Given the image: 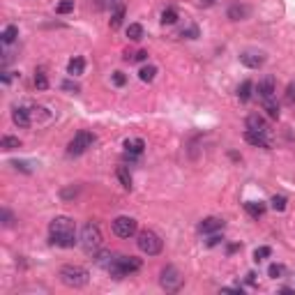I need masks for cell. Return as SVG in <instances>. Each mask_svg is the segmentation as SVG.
<instances>
[{"instance_id":"1","label":"cell","mask_w":295,"mask_h":295,"mask_svg":"<svg viewBox=\"0 0 295 295\" xmlns=\"http://www.w3.org/2000/svg\"><path fill=\"white\" fill-rule=\"evenodd\" d=\"M49 240L55 247L72 249L76 244V224H74V219H69L65 215L53 217L49 224Z\"/></svg>"},{"instance_id":"2","label":"cell","mask_w":295,"mask_h":295,"mask_svg":"<svg viewBox=\"0 0 295 295\" xmlns=\"http://www.w3.org/2000/svg\"><path fill=\"white\" fill-rule=\"evenodd\" d=\"M141 258H136V256H122V254H115V258H113V263L109 265V275L113 277V279H124V277H129V275H134V272H138L141 270Z\"/></svg>"},{"instance_id":"3","label":"cell","mask_w":295,"mask_h":295,"mask_svg":"<svg viewBox=\"0 0 295 295\" xmlns=\"http://www.w3.org/2000/svg\"><path fill=\"white\" fill-rule=\"evenodd\" d=\"M58 277L67 288H83V286H88V281H90V272L83 265H62Z\"/></svg>"},{"instance_id":"4","label":"cell","mask_w":295,"mask_h":295,"mask_svg":"<svg viewBox=\"0 0 295 295\" xmlns=\"http://www.w3.org/2000/svg\"><path fill=\"white\" fill-rule=\"evenodd\" d=\"M136 244L143 254H148V256H157V254H161V249H164L161 238L155 233V230H148V228L136 235Z\"/></svg>"},{"instance_id":"5","label":"cell","mask_w":295,"mask_h":295,"mask_svg":"<svg viewBox=\"0 0 295 295\" xmlns=\"http://www.w3.org/2000/svg\"><path fill=\"white\" fill-rule=\"evenodd\" d=\"M95 141H97L95 134L88 132V129H81V132H76V134H74V138L69 141V145H67V155H69V157H78V155H83V152H86L88 148L95 145Z\"/></svg>"},{"instance_id":"6","label":"cell","mask_w":295,"mask_h":295,"mask_svg":"<svg viewBox=\"0 0 295 295\" xmlns=\"http://www.w3.org/2000/svg\"><path fill=\"white\" fill-rule=\"evenodd\" d=\"M101 230H99V226L97 224H86L83 226V230H81V247L86 249L88 254H97L99 251V247H101Z\"/></svg>"},{"instance_id":"7","label":"cell","mask_w":295,"mask_h":295,"mask_svg":"<svg viewBox=\"0 0 295 295\" xmlns=\"http://www.w3.org/2000/svg\"><path fill=\"white\" fill-rule=\"evenodd\" d=\"M182 281H184V277L180 275V270L175 265H166L159 275V286L166 293H178V290L182 288Z\"/></svg>"},{"instance_id":"8","label":"cell","mask_w":295,"mask_h":295,"mask_svg":"<svg viewBox=\"0 0 295 295\" xmlns=\"http://www.w3.org/2000/svg\"><path fill=\"white\" fill-rule=\"evenodd\" d=\"M136 228H138V221L134 219V217H115L113 219V233L118 235V238H132V235H136Z\"/></svg>"},{"instance_id":"9","label":"cell","mask_w":295,"mask_h":295,"mask_svg":"<svg viewBox=\"0 0 295 295\" xmlns=\"http://www.w3.org/2000/svg\"><path fill=\"white\" fill-rule=\"evenodd\" d=\"M265 60H267V55L263 53V51H256V49H247V51H242V53H240V62H242L244 67H249V69L263 67V65H265Z\"/></svg>"},{"instance_id":"10","label":"cell","mask_w":295,"mask_h":295,"mask_svg":"<svg viewBox=\"0 0 295 295\" xmlns=\"http://www.w3.org/2000/svg\"><path fill=\"white\" fill-rule=\"evenodd\" d=\"M256 95L261 97L263 101L275 99V95H277V78L272 76V74H267V76H263L261 81H258V86H256Z\"/></svg>"},{"instance_id":"11","label":"cell","mask_w":295,"mask_h":295,"mask_svg":"<svg viewBox=\"0 0 295 295\" xmlns=\"http://www.w3.org/2000/svg\"><path fill=\"white\" fill-rule=\"evenodd\" d=\"M12 120L16 127L21 129H28L32 124V115H30V109H26V106H16V109L12 111Z\"/></svg>"},{"instance_id":"12","label":"cell","mask_w":295,"mask_h":295,"mask_svg":"<svg viewBox=\"0 0 295 295\" xmlns=\"http://www.w3.org/2000/svg\"><path fill=\"white\" fill-rule=\"evenodd\" d=\"M224 228V219L221 217H207V219H203L201 224H198V233H217V230Z\"/></svg>"},{"instance_id":"13","label":"cell","mask_w":295,"mask_h":295,"mask_svg":"<svg viewBox=\"0 0 295 295\" xmlns=\"http://www.w3.org/2000/svg\"><path fill=\"white\" fill-rule=\"evenodd\" d=\"M244 141L249 143V145H256V148H270V141H267V136L263 132H251V129H247L244 132Z\"/></svg>"},{"instance_id":"14","label":"cell","mask_w":295,"mask_h":295,"mask_svg":"<svg viewBox=\"0 0 295 295\" xmlns=\"http://www.w3.org/2000/svg\"><path fill=\"white\" fill-rule=\"evenodd\" d=\"M244 124H247V129H251V132H263V134H267V122H265V118H263L261 113L247 115Z\"/></svg>"},{"instance_id":"15","label":"cell","mask_w":295,"mask_h":295,"mask_svg":"<svg viewBox=\"0 0 295 295\" xmlns=\"http://www.w3.org/2000/svg\"><path fill=\"white\" fill-rule=\"evenodd\" d=\"M251 14V9L247 7V5H240V3H235V5H230L228 7V12H226V16L230 18V21H244V18Z\"/></svg>"},{"instance_id":"16","label":"cell","mask_w":295,"mask_h":295,"mask_svg":"<svg viewBox=\"0 0 295 295\" xmlns=\"http://www.w3.org/2000/svg\"><path fill=\"white\" fill-rule=\"evenodd\" d=\"M83 69H86V60L78 58V55L67 62V74H69V76H81Z\"/></svg>"},{"instance_id":"17","label":"cell","mask_w":295,"mask_h":295,"mask_svg":"<svg viewBox=\"0 0 295 295\" xmlns=\"http://www.w3.org/2000/svg\"><path fill=\"white\" fill-rule=\"evenodd\" d=\"M244 210L249 212L251 219H258V217L265 215V205H263V203H256V201H247L244 203Z\"/></svg>"},{"instance_id":"18","label":"cell","mask_w":295,"mask_h":295,"mask_svg":"<svg viewBox=\"0 0 295 295\" xmlns=\"http://www.w3.org/2000/svg\"><path fill=\"white\" fill-rule=\"evenodd\" d=\"M251 90H254V83L251 81H242L238 88V99L242 101V104H247L249 99H251Z\"/></svg>"},{"instance_id":"19","label":"cell","mask_w":295,"mask_h":295,"mask_svg":"<svg viewBox=\"0 0 295 295\" xmlns=\"http://www.w3.org/2000/svg\"><path fill=\"white\" fill-rule=\"evenodd\" d=\"M124 148H127V152L129 155H141L143 152V148H145V141L143 138H132V141H124Z\"/></svg>"},{"instance_id":"20","label":"cell","mask_w":295,"mask_h":295,"mask_svg":"<svg viewBox=\"0 0 295 295\" xmlns=\"http://www.w3.org/2000/svg\"><path fill=\"white\" fill-rule=\"evenodd\" d=\"M97 9H104V12H115L118 7H122L124 0H95Z\"/></svg>"},{"instance_id":"21","label":"cell","mask_w":295,"mask_h":295,"mask_svg":"<svg viewBox=\"0 0 295 295\" xmlns=\"http://www.w3.org/2000/svg\"><path fill=\"white\" fill-rule=\"evenodd\" d=\"M115 175H118V180L122 182V187H124V189H132V173L127 171V166H118Z\"/></svg>"},{"instance_id":"22","label":"cell","mask_w":295,"mask_h":295,"mask_svg":"<svg viewBox=\"0 0 295 295\" xmlns=\"http://www.w3.org/2000/svg\"><path fill=\"white\" fill-rule=\"evenodd\" d=\"M113 258H115V254H111V251H99L97 254V258H95V263L99 267H104V270H109V265L113 263Z\"/></svg>"},{"instance_id":"23","label":"cell","mask_w":295,"mask_h":295,"mask_svg":"<svg viewBox=\"0 0 295 295\" xmlns=\"http://www.w3.org/2000/svg\"><path fill=\"white\" fill-rule=\"evenodd\" d=\"M16 37H18V28L16 26H7L3 30V35H0V39H3V44H12Z\"/></svg>"},{"instance_id":"24","label":"cell","mask_w":295,"mask_h":295,"mask_svg":"<svg viewBox=\"0 0 295 295\" xmlns=\"http://www.w3.org/2000/svg\"><path fill=\"white\" fill-rule=\"evenodd\" d=\"M122 18H124V5H122V7H118L115 12H111V21H109V26L115 30V28L122 26Z\"/></svg>"},{"instance_id":"25","label":"cell","mask_w":295,"mask_h":295,"mask_svg":"<svg viewBox=\"0 0 295 295\" xmlns=\"http://www.w3.org/2000/svg\"><path fill=\"white\" fill-rule=\"evenodd\" d=\"M155 74H157L155 65H145V67H141V72H138V78H141V81H145V83H150L152 78H155Z\"/></svg>"},{"instance_id":"26","label":"cell","mask_w":295,"mask_h":295,"mask_svg":"<svg viewBox=\"0 0 295 295\" xmlns=\"http://www.w3.org/2000/svg\"><path fill=\"white\" fill-rule=\"evenodd\" d=\"M0 148L3 150H16V148H21V141H18L16 136H3V141H0Z\"/></svg>"},{"instance_id":"27","label":"cell","mask_w":295,"mask_h":295,"mask_svg":"<svg viewBox=\"0 0 295 295\" xmlns=\"http://www.w3.org/2000/svg\"><path fill=\"white\" fill-rule=\"evenodd\" d=\"M127 37H129L132 41L143 39V26H141V23H132V26L127 28Z\"/></svg>"},{"instance_id":"28","label":"cell","mask_w":295,"mask_h":295,"mask_svg":"<svg viewBox=\"0 0 295 295\" xmlns=\"http://www.w3.org/2000/svg\"><path fill=\"white\" fill-rule=\"evenodd\" d=\"M175 21H178V12H175L173 7H166L164 12H161V23H164V26H173Z\"/></svg>"},{"instance_id":"29","label":"cell","mask_w":295,"mask_h":295,"mask_svg":"<svg viewBox=\"0 0 295 295\" xmlns=\"http://www.w3.org/2000/svg\"><path fill=\"white\" fill-rule=\"evenodd\" d=\"M263 109L267 111V115H270L272 120H277V118H279V104H277L275 99H267V101H263Z\"/></svg>"},{"instance_id":"30","label":"cell","mask_w":295,"mask_h":295,"mask_svg":"<svg viewBox=\"0 0 295 295\" xmlns=\"http://www.w3.org/2000/svg\"><path fill=\"white\" fill-rule=\"evenodd\" d=\"M267 275H270L272 279H281V277L286 275V267L281 265V263H272V265L267 267Z\"/></svg>"},{"instance_id":"31","label":"cell","mask_w":295,"mask_h":295,"mask_svg":"<svg viewBox=\"0 0 295 295\" xmlns=\"http://www.w3.org/2000/svg\"><path fill=\"white\" fill-rule=\"evenodd\" d=\"M35 88L37 90H46V88H49V78H46V74L41 72H35Z\"/></svg>"},{"instance_id":"32","label":"cell","mask_w":295,"mask_h":295,"mask_svg":"<svg viewBox=\"0 0 295 295\" xmlns=\"http://www.w3.org/2000/svg\"><path fill=\"white\" fill-rule=\"evenodd\" d=\"M270 205H272V210H277V212H284L286 210V196H272V201H270Z\"/></svg>"},{"instance_id":"33","label":"cell","mask_w":295,"mask_h":295,"mask_svg":"<svg viewBox=\"0 0 295 295\" xmlns=\"http://www.w3.org/2000/svg\"><path fill=\"white\" fill-rule=\"evenodd\" d=\"M270 254H272V249H270V247H258L256 251H254V261H256V263H261L263 258H267V256H270Z\"/></svg>"},{"instance_id":"34","label":"cell","mask_w":295,"mask_h":295,"mask_svg":"<svg viewBox=\"0 0 295 295\" xmlns=\"http://www.w3.org/2000/svg\"><path fill=\"white\" fill-rule=\"evenodd\" d=\"M74 9V0H62V3L55 7V14H67Z\"/></svg>"},{"instance_id":"35","label":"cell","mask_w":295,"mask_h":295,"mask_svg":"<svg viewBox=\"0 0 295 295\" xmlns=\"http://www.w3.org/2000/svg\"><path fill=\"white\" fill-rule=\"evenodd\" d=\"M113 83H115L118 88H122L124 83H127V76H124L122 72H113Z\"/></svg>"},{"instance_id":"36","label":"cell","mask_w":295,"mask_h":295,"mask_svg":"<svg viewBox=\"0 0 295 295\" xmlns=\"http://www.w3.org/2000/svg\"><path fill=\"white\" fill-rule=\"evenodd\" d=\"M219 242H224V235H217V233H210V240H207V247H215V244H219Z\"/></svg>"},{"instance_id":"37","label":"cell","mask_w":295,"mask_h":295,"mask_svg":"<svg viewBox=\"0 0 295 295\" xmlns=\"http://www.w3.org/2000/svg\"><path fill=\"white\" fill-rule=\"evenodd\" d=\"M286 101H290V104L295 101V83H288V88H286Z\"/></svg>"},{"instance_id":"38","label":"cell","mask_w":295,"mask_h":295,"mask_svg":"<svg viewBox=\"0 0 295 295\" xmlns=\"http://www.w3.org/2000/svg\"><path fill=\"white\" fill-rule=\"evenodd\" d=\"M12 166H14V168H16V171L21 168L23 173H30V171H32L30 166H28V161H12Z\"/></svg>"},{"instance_id":"39","label":"cell","mask_w":295,"mask_h":295,"mask_svg":"<svg viewBox=\"0 0 295 295\" xmlns=\"http://www.w3.org/2000/svg\"><path fill=\"white\" fill-rule=\"evenodd\" d=\"M182 37H189V39H196L198 37V28H187V30H182Z\"/></svg>"},{"instance_id":"40","label":"cell","mask_w":295,"mask_h":295,"mask_svg":"<svg viewBox=\"0 0 295 295\" xmlns=\"http://www.w3.org/2000/svg\"><path fill=\"white\" fill-rule=\"evenodd\" d=\"M3 224L5 226H12L14 224V217H12V212H9V210H3Z\"/></svg>"},{"instance_id":"41","label":"cell","mask_w":295,"mask_h":295,"mask_svg":"<svg viewBox=\"0 0 295 295\" xmlns=\"http://www.w3.org/2000/svg\"><path fill=\"white\" fill-rule=\"evenodd\" d=\"M62 90H69V92H78V90H81V88H78L76 83H72V81H65V83H62Z\"/></svg>"},{"instance_id":"42","label":"cell","mask_w":295,"mask_h":295,"mask_svg":"<svg viewBox=\"0 0 295 295\" xmlns=\"http://www.w3.org/2000/svg\"><path fill=\"white\" fill-rule=\"evenodd\" d=\"M132 60H136V62H145V60H148V51H138V53H134Z\"/></svg>"},{"instance_id":"43","label":"cell","mask_w":295,"mask_h":295,"mask_svg":"<svg viewBox=\"0 0 295 295\" xmlns=\"http://www.w3.org/2000/svg\"><path fill=\"white\" fill-rule=\"evenodd\" d=\"M215 3H217V0H198V5H201V7H212Z\"/></svg>"},{"instance_id":"44","label":"cell","mask_w":295,"mask_h":295,"mask_svg":"<svg viewBox=\"0 0 295 295\" xmlns=\"http://www.w3.org/2000/svg\"><path fill=\"white\" fill-rule=\"evenodd\" d=\"M247 284H256V275H254V272L247 275Z\"/></svg>"},{"instance_id":"45","label":"cell","mask_w":295,"mask_h":295,"mask_svg":"<svg viewBox=\"0 0 295 295\" xmlns=\"http://www.w3.org/2000/svg\"><path fill=\"white\" fill-rule=\"evenodd\" d=\"M288 288H290V290H293V293H295V275L290 277V284H288Z\"/></svg>"}]
</instances>
